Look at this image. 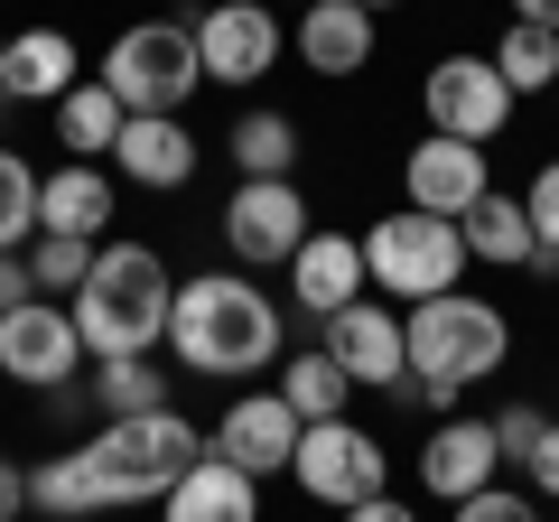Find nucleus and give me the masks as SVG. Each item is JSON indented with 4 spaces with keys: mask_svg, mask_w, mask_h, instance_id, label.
I'll list each match as a JSON object with an SVG mask.
<instances>
[{
    "mask_svg": "<svg viewBox=\"0 0 559 522\" xmlns=\"http://www.w3.org/2000/svg\"><path fill=\"white\" fill-rule=\"evenodd\" d=\"M84 476V513H112V503H159L187 466L205 458V429L178 411H131V420H103L84 448H66Z\"/></svg>",
    "mask_w": 559,
    "mask_h": 522,
    "instance_id": "f257e3e1",
    "label": "nucleus"
},
{
    "mask_svg": "<svg viewBox=\"0 0 559 522\" xmlns=\"http://www.w3.org/2000/svg\"><path fill=\"white\" fill-rule=\"evenodd\" d=\"M401 345H411V373L392 392H419V402H457L466 382L503 373L513 355V327H503L495 299H466V289H439V299H411L401 318Z\"/></svg>",
    "mask_w": 559,
    "mask_h": 522,
    "instance_id": "f03ea898",
    "label": "nucleus"
},
{
    "mask_svg": "<svg viewBox=\"0 0 559 522\" xmlns=\"http://www.w3.org/2000/svg\"><path fill=\"white\" fill-rule=\"evenodd\" d=\"M168 299H178V281H168V261L150 252V242H94V271H84L75 289V336L84 355H150V345L168 336Z\"/></svg>",
    "mask_w": 559,
    "mask_h": 522,
    "instance_id": "7ed1b4c3",
    "label": "nucleus"
},
{
    "mask_svg": "<svg viewBox=\"0 0 559 522\" xmlns=\"http://www.w3.org/2000/svg\"><path fill=\"white\" fill-rule=\"evenodd\" d=\"M168 345L187 373H261L280 355V308L242 271H205L168 299Z\"/></svg>",
    "mask_w": 559,
    "mask_h": 522,
    "instance_id": "20e7f679",
    "label": "nucleus"
},
{
    "mask_svg": "<svg viewBox=\"0 0 559 522\" xmlns=\"http://www.w3.org/2000/svg\"><path fill=\"white\" fill-rule=\"evenodd\" d=\"M457 271H466L457 215H419V205H401V215H382L373 234H364V281L392 289V299H439V289H457Z\"/></svg>",
    "mask_w": 559,
    "mask_h": 522,
    "instance_id": "39448f33",
    "label": "nucleus"
},
{
    "mask_svg": "<svg viewBox=\"0 0 559 522\" xmlns=\"http://www.w3.org/2000/svg\"><path fill=\"white\" fill-rule=\"evenodd\" d=\"M103 84L121 94V112H178L187 94L205 84V57H197V28L187 20H140L103 47Z\"/></svg>",
    "mask_w": 559,
    "mask_h": 522,
    "instance_id": "423d86ee",
    "label": "nucleus"
},
{
    "mask_svg": "<svg viewBox=\"0 0 559 522\" xmlns=\"http://www.w3.org/2000/svg\"><path fill=\"white\" fill-rule=\"evenodd\" d=\"M289 476H299V495H318V503H336V513H345V503L382 495L392 458H382V439H373V429H355V420H308Z\"/></svg>",
    "mask_w": 559,
    "mask_h": 522,
    "instance_id": "0eeeda50",
    "label": "nucleus"
},
{
    "mask_svg": "<svg viewBox=\"0 0 559 522\" xmlns=\"http://www.w3.org/2000/svg\"><path fill=\"white\" fill-rule=\"evenodd\" d=\"M419 103H429V131H457V141H495L513 121V84L495 75V57H439L419 75Z\"/></svg>",
    "mask_w": 559,
    "mask_h": 522,
    "instance_id": "6e6552de",
    "label": "nucleus"
},
{
    "mask_svg": "<svg viewBox=\"0 0 559 522\" xmlns=\"http://www.w3.org/2000/svg\"><path fill=\"white\" fill-rule=\"evenodd\" d=\"M0 373L10 382H66V373H84V336H75V308H57V299H20L10 318H0Z\"/></svg>",
    "mask_w": 559,
    "mask_h": 522,
    "instance_id": "1a4fd4ad",
    "label": "nucleus"
},
{
    "mask_svg": "<svg viewBox=\"0 0 559 522\" xmlns=\"http://www.w3.org/2000/svg\"><path fill=\"white\" fill-rule=\"evenodd\" d=\"M224 242L242 261H289L308 242V197L289 178H242L234 205H224Z\"/></svg>",
    "mask_w": 559,
    "mask_h": 522,
    "instance_id": "9d476101",
    "label": "nucleus"
},
{
    "mask_svg": "<svg viewBox=\"0 0 559 522\" xmlns=\"http://www.w3.org/2000/svg\"><path fill=\"white\" fill-rule=\"evenodd\" d=\"M197 57H205V84H261L280 57V20L261 0H224L197 20Z\"/></svg>",
    "mask_w": 559,
    "mask_h": 522,
    "instance_id": "9b49d317",
    "label": "nucleus"
},
{
    "mask_svg": "<svg viewBox=\"0 0 559 522\" xmlns=\"http://www.w3.org/2000/svg\"><path fill=\"white\" fill-rule=\"evenodd\" d=\"M401 187H411L419 215H466V205L485 197V141H457V131H429V141L401 159Z\"/></svg>",
    "mask_w": 559,
    "mask_h": 522,
    "instance_id": "f8f14e48",
    "label": "nucleus"
},
{
    "mask_svg": "<svg viewBox=\"0 0 559 522\" xmlns=\"http://www.w3.org/2000/svg\"><path fill=\"white\" fill-rule=\"evenodd\" d=\"M326 355L345 364V382H373V392H392L401 373H411V345H401V318L382 299H345L336 318H326Z\"/></svg>",
    "mask_w": 559,
    "mask_h": 522,
    "instance_id": "ddd939ff",
    "label": "nucleus"
},
{
    "mask_svg": "<svg viewBox=\"0 0 559 522\" xmlns=\"http://www.w3.org/2000/svg\"><path fill=\"white\" fill-rule=\"evenodd\" d=\"M299 429L308 420L280 402V392H242V402L215 420V458H234L242 476H280V466L299 458Z\"/></svg>",
    "mask_w": 559,
    "mask_h": 522,
    "instance_id": "4468645a",
    "label": "nucleus"
},
{
    "mask_svg": "<svg viewBox=\"0 0 559 522\" xmlns=\"http://www.w3.org/2000/svg\"><path fill=\"white\" fill-rule=\"evenodd\" d=\"M112 168L131 187H159V197H168V187L197 178V131H187L178 112H131V121H121V141H112Z\"/></svg>",
    "mask_w": 559,
    "mask_h": 522,
    "instance_id": "2eb2a0df",
    "label": "nucleus"
},
{
    "mask_svg": "<svg viewBox=\"0 0 559 522\" xmlns=\"http://www.w3.org/2000/svg\"><path fill=\"white\" fill-rule=\"evenodd\" d=\"M159 522H261V476H242L234 458L205 448V458L159 495Z\"/></svg>",
    "mask_w": 559,
    "mask_h": 522,
    "instance_id": "dca6fc26",
    "label": "nucleus"
},
{
    "mask_svg": "<svg viewBox=\"0 0 559 522\" xmlns=\"http://www.w3.org/2000/svg\"><path fill=\"white\" fill-rule=\"evenodd\" d=\"M503 448H495V420H439L429 429V448H419V485L439 503H466L476 485H495Z\"/></svg>",
    "mask_w": 559,
    "mask_h": 522,
    "instance_id": "f3484780",
    "label": "nucleus"
},
{
    "mask_svg": "<svg viewBox=\"0 0 559 522\" xmlns=\"http://www.w3.org/2000/svg\"><path fill=\"white\" fill-rule=\"evenodd\" d=\"M364 242L355 234H308L299 252H289V299L308 308V318H336L345 299H364Z\"/></svg>",
    "mask_w": 559,
    "mask_h": 522,
    "instance_id": "a211bd4d",
    "label": "nucleus"
},
{
    "mask_svg": "<svg viewBox=\"0 0 559 522\" xmlns=\"http://www.w3.org/2000/svg\"><path fill=\"white\" fill-rule=\"evenodd\" d=\"M299 57H308V75H364L373 66V10H355V0H308L299 10Z\"/></svg>",
    "mask_w": 559,
    "mask_h": 522,
    "instance_id": "6ab92c4d",
    "label": "nucleus"
},
{
    "mask_svg": "<svg viewBox=\"0 0 559 522\" xmlns=\"http://www.w3.org/2000/svg\"><path fill=\"white\" fill-rule=\"evenodd\" d=\"M457 234H466V261H503V271H532V252H540L532 205H522V197H495V187L457 215Z\"/></svg>",
    "mask_w": 559,
    "mask_h": 522,
    "instance_id": "aec40b11",
    "label": "nucleus"
},
{
    "mask_svg": "<svg viewBox=\"0 0 559 522\" xmlns=\"http://www.w3.org/2000/svg\"><path fill=\"white\" fill-rule=\"evenodd\" d=\"M38 224H47V234H84V242H94L103 224H112V178H103L94 159L38 178Z\"/></svg>",
    "mask_w": 559,
    "mask_h": 522,
    "instance_id": "412c9836",
    "label": "nucleus"
},
{
    "mask_svg": "<svg viewBox=\"0 0 559 522\" xmlns=\"http://www.w3.org/2000/svg\"><path fill=\"white\" fill-rule=\"evenodd\" d=\"M66 84H84L75 75V38H66V28H20V38H10V84H0V94L57 103Z\"/></svg>",
    "mask_w": 559,
    "mask_h": 522,
    "instance_id": "4be33fe9",
    "label": "nucleus"
},
{
    "mask_svg": "<svg viewBox=\"0 0 559 522\" xmlns=\"http://www.w3.org/2000/svg\"><path fill=\"white\" fill-rule=\"evenodd\" d=\"M121 121H131V112H121V94L103 75H84V84H66V94H57V131H66V150H84V159H94V150L112 159Z\"/></svg>",
    "mask_w": 559,
    "mask_h": 522,
    "instance_id": "5701e85b",
    "label": "nucleus"
},
{
    "mask_svg": "<svg viewBox=\"0 0 559 522\" xmlns=\"http://www.w3.org/2000/svg\"><path fill=\"white\" fill-rule=\"evenodd\" d=\"M345 392H355V382H345V364L326 355H289V373H280V402L299 411V420H345Z\"/></svg>",
    "mask_w": 559,
    "mask_h": 522,
    "instance_id": "b1692460",
    "label": "nucleus"
},
{
    "mask_svg": "<svg viewBox=\"0 0 559 522\" xmlns=\"http://www.w3.org/2000/svg\"><path fill=\"white\" fill-rule=\"evenodd\" d=\"M495 75L513 84V94H550V84H559V28L513 20V28H503V47H495Z\"/></svg>",
    "mask_w": 559,
    "mask_h": 522,
    "instance_id": "393cba45",
    "label": "nucleus"
},
{
    "mask_svg": "<svg viewBox=\"0 0 559 522\" xmlns=\"http://www.w3.org/2000/svg\"><path fill=\"white\" fill-rule=\"evenodd\" d=\"M234 159H242V178H289V159H299V121H289V112H242L234 121Z\"/></svg>",
    "mask_w": 559,
    "mask_h": 522,
    "instance_id": "a878e982",
    "label": "nucleus"
},
{
    "mask_svg": "<svg viewBox=\"0 0 559 522\" xmlns=\"http://www.w3.org/2000/svg\"><path fill=\"white\" fill-rule=\"evenodd\" d=\"M84 271H94V242L84 234H28V281H38V299H75L84 289Z\"/></svg>",
    "mask_w": 559,
    "mask_h": 522,
    "instance_id": "bb28decb",
    "label": "nucleus"
},
{
    "mask_svg": "<svg viewBox=\"0 0 559 522\" xmlns=\"http://www.w3.org/2000/svg\"><path fill=\"white\" fill-rule=\"evenodd\" d=\"M94 402H103V420H131V411H168V373H150L140 355H112L94 373Z\"/></svg>",
    "mask_w": 559,
    "mask_h": 522,
    "instance_id": "cd10ccee",
    "label": "nucleus"
},
{
    "mask_svg": "<svg viewBox=\"0 0 559 522\" xmlns=\"http://www.w3.org/2000/svg\"><path fill=\"white\" fill-rule=\"evenodd\" d=\"M38 234V168L20 150H0V252H20Z\"/></svg>",
    "mask_w": 559,
    "mask_h": 522,
    "instance_id": "c85d7f7f",
    "label": "nucleus"
},
{
    "mask_svg": "<svg viewBox=\"0 0 559 522\" xmlns=\"http://www.w3.org/2000/svg\"><path fill=\"white\" fill-rule=\"evenodd\" d=\"M28 513H47V522H84V476H75V458H47L38 476H28Z\"/></svg>",
    "mask_w": 559,
    "mask_h": 522,
    "instance_id": "c756f323",
    "label": "nucleus"
},
{
    "mask_svg": "<svg viewBox=\"0 0 559 522\" xmlns=\"http://www.w3.org/2000/svg\"><path fill=\"white\" fill-rule=\"evenodd\" d=\"M457 522H540L532 495H503V485H476V495L457 503Z\"/></svg>",
    "mask_w": 559,
    "mask_h": 522,
    "instance_id": "7c9ffc66",
    "label": "nucleus"
},
{
    "mask_svg": "<svg viewBox=\"0 0 559 522\" xmlns=\"http://www.w3.org/2000/svg\"><path fill=\"white\" fill-rule=\"evenodd\" d=\"M522 205H532V234H540V242L559 252V159H550V168L532 178V197H522Z\"/></svg>",
    "mask_w": 559,
    "mask_h": 522,
    "instance_id": "2f4dec72",
    "label": "nucleus"
},
{
    "mask_svg": "<svg viewBox=\"0 0 559 522\" xmlns=\"http://www.w3.org/2000/svg\"><path fill=\"white\" fill-rule=\"evenodd\" d=\"M540 429H550V420H540L532 402H513V411L495 420V448H503V458H532V439H540Z\"/></svg>",
    "mask_w": 559,
    "mask_h": 522,
    "instance_id": "473e14b6",
    "label": "nucleus"
},
{
    "mask_svg": "<svg viewBox=\"0 0 559 522\" xmlns=\"http://www.w3.org/2000/svg\"><path fill=\"white\" fill-rule=\"evenodd\" d=\"M522 466H532V485H540V495L559 503V420H550V429L532 439V458H522Z\"/></svg>",
    "mask_w": 559,
    "mask_h": 522,
    "instance_id": "72a5a7b5",
    "label": "nucleus"
},
{
    "mask_svg": "<svg viewBox=\"0 0 559 522\" xmlns=\"http://www.w3.org/2000/svg\"><path fill=\"white\" fill-rule=\"evenodd\" d=\"M20 299H38V281H28V252H0V318Z\"/></svg>",
    "mask_w": 559,
    "mask_h": 522,
    "instance_id": "f704fd0d",
    "label": "nucleus"
},
{
    "mask_svg": "<svg viewBox=\"0 0 559 522\" xmlns=\"http://www.w3.org/2000/svg\"><path fill=\"white\" fill-rule=\"evenodd\" d=\"M345 522H419V513L392 503V495H364V503H345Z\"/></svg>",
    "mask_w": 559,
    "mask_h": 522,
    "instance_id": "c9c22d12",
    "label": "nucleus"
},
{
    "mask_svg": "<svg viewBox=\"0 0 559 522\" xmlns=\"http://www.w3.org/2000/svg\"><path fill=\"white\" fill-rule=\"evenodd\" d=\"M28 513V476H20V466H0V522H20Z\"/></svg>",
    "mask_w": 559,
    "mask_h": 522,
    "instance_id": "e433bc0d",
    "label": "nucleus"
},
{
    "mask_svg": "<svg viewBox=\"0 0 559 522\" xmlns=\"http://www.w3.org/2000/svg\"><path fill=\"white\" fill-rule=\"evenodd\" d=\"M513 20H532V28H559V0H513Z\"/></svg>",
    "mask_w": 559,
    "mask_h": 522,
    "instance_id": "4c0bfd02",
    "label": "nucleus"
},
{
    "mask_svg": "<svg viewBox=\"0 0 559 522\" xmlns=\"http://www.w3.org/2000/svg\"><path fill=\"white\" fill-rule=\"evenodd\" d=\"M0 84H10V38H0Z\"/></svg>",
    "mask_w": 559,
    "mask_h": 522,
    "instance_id": "58836bf2",
    "label": "nucleus"
},
{
    "mask_svg": "<svg viewBox=\"0 0 559 522\" xmlns=\"http://www.w3.org/2000/svg\"><path fill=\"white\" fill-rule=\"evenodd\" d=\"M355 10H392V0H355Z\"/></svg>",
    "mask_w": 559,
    "mask_h": 522,
    "instance_id": "ea45409f",
    "label": "nucleus"
},
{
    "mask_svg": "<svg viewBox=\"0 0 559 522\" xmlns=\"http://www.w3.org/2000/svg\"><path fill=\"white\" fill-rule=\"evenodd\" d=\"M550 103H559V84H550Z\"/></svg>",
    "mask_w": 559,
    "mask_h": 522,
    "instance_id": "a19ab883",
    "label": "nucleus"
}]
</instances>
